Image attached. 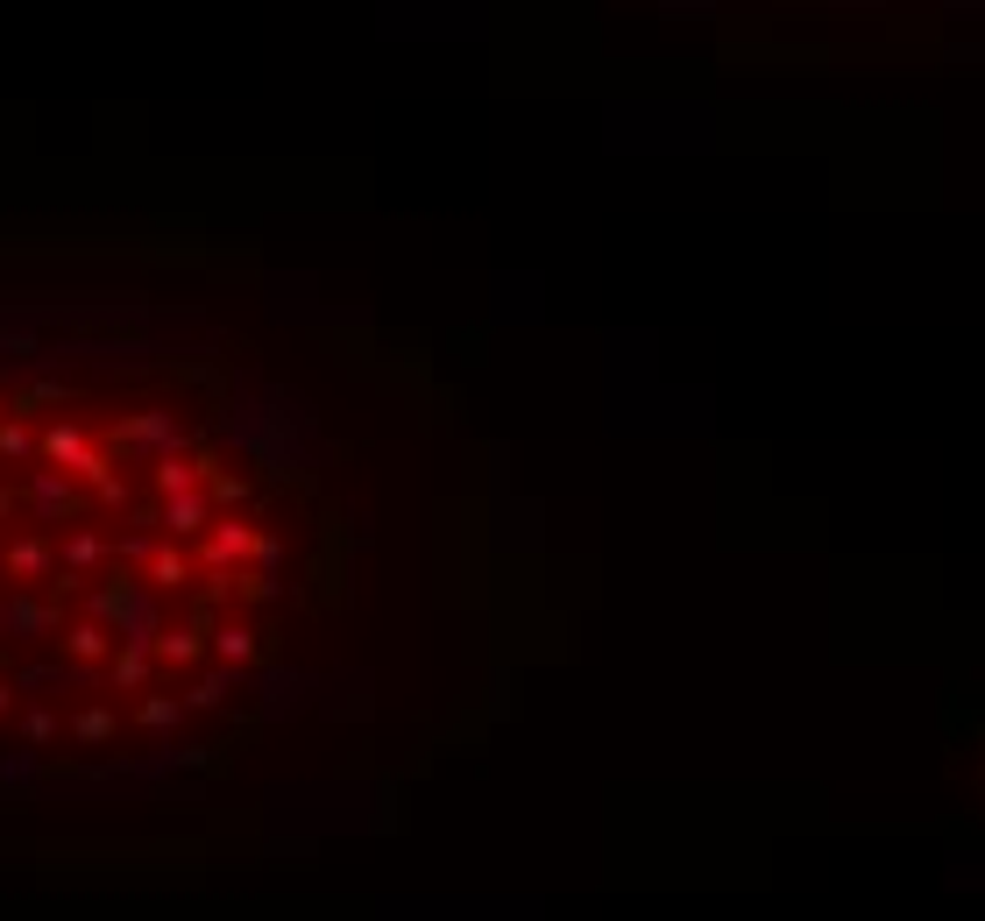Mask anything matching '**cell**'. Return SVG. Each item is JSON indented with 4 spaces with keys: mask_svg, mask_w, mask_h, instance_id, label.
<instances>
[{
    "mask_svg": "<svg viewBox=\"0 0 985 921\" xmlns=\"http://www.w3.org/2000/svg\"><path fill=\"white\" fill-rule=\"evenodd\" d=\"M100 652H107V631H100V624H79V631H71V660H100Z\"/></svg>",
    "mask_w": 985,
    "mask_h": 921,
    "instance_id": "3",
    "label": "cell"
},
{
    "mask_svg": "<svg viewBox=\"0 0 985 921\" xmlns=\"http://www.w3.org/2000/svg\"><path fill=\"white\" fill-rule=\"evenodd\" d=\"M0 517H14V489H0Z\"/></svg>",
    "mask_w": 985,
    "mask_h": 921,
    "instance_id": "6",
    "label": "cell"
},
{
    "mask_svg": "<svg viewBox=\"0 0 985 921\" xmlns=\"http://www.w3.org/2000/svg\"><path fill=\"white\" fill-rule=\"evenodd\" d=\"M65 561H71V567H92V561H100V539H92V532H71Z\"/></svg>",
    "mask_w": 985,
    "mask_h": 921,
    "instance_id": "5",
    "label": "cell"
},
{
    "mask_svg": "<svg viewBox=\"0 0 985 921\" xmlns=\"http://www.w3.org/2000/svg\"><path fill=\"white\" fill-rule=\"evenodd\" d=\"M36 511H43V517H65L71 511V483H65V475H57V468H36Z\"/></svg>",
    "mask_w": 985,
    "mask_h": 921,
    "instance_id": "1",
    "label": "cell"
},
{
    "mask_svg": "<svg viewBox=\"0 0 985 921\" xmlns=\"http://www.w3.org/2000/svg\"><path fill=\"white\" fill-rule=\"evenodd\" d=\"M0 709H8V687H0Z\"/></svg>",
    "mask_w": 985,
    "mask_h": 921,
    "instance_id": "7",
    "label": "cell"
},
{
    "mask_svg": "<svg viewBox=\"0 0 985 921\" xmlns=\"http://www.w3.org/2000/svg\"><path fill=\"white\" fill-rule=\"evenodd\" d=\"M43 567H50V553L36 546V539H14V546H8V574H14V582H36Z\"/></svg>",
    "mask_w": 985,
    "mask_h": 921,
    "instance_id": "2",
    "label": "cell"
},
{
    "mask_svg": "<svg viewBox=\"0 0 985 921\" xmlns=\"http://www.w3.org/2000/svg\"><path fill=\"white\" fill-rule=\"evenodd\" d=\"M0 454H8V460H29V454H36V439L8 418V426H0Z\"/></svg>",
    "mask_w": 985,
    "mask_h": 921,
    "instance_id": "4",
    "label": "cell"
},
{
    "mask_svg": "<svg viewBox=\"0 0 985 921\" xmlns=\"http://www.w3.org/2000/svg\"><path fill=\"white\" fill-rule=\"evenodd\" d=\"M0 426H8V418H0Z\"/></svg>",
    "mask_w": 985,
    "mask_h": 921,
    "instance_id": "8",
    "label": "cell"
}]
</instances>
